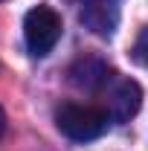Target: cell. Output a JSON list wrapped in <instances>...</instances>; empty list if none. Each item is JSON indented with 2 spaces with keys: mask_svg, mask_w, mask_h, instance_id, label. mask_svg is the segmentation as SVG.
<instances>
[{
  "mask_svg": "<svg viewBox=\"0 0 148 151\" xmlns=\"http://www.w3.org/2000/svg\"><path fill=\"white\" fill-rule=\"evenodd\" d=\"M55 125L67 139L75 142H90L99 139L111 125V113L96 108V105H78V102H67L55 111Z\"/></svg>",
  "mask_w": 148,
  "mask_h": 151,
  "instance_id": "1",
  "label": "cell"
},
{
  "mask_svg": "<svg viewBox=\"0 0 148 151\" xmlns=\"http://www.w3.org/2000/svg\"><path fill=\"white\" fill-rule=\"evenodd\" d=\"M58 38H61V18L52 6L41 3L35 9L26 12L23 18V41H26V50L29 55L44 58L55 50Z\"/></svg>",
  "mask_w": 148,
  "mask_h": 151,
  "instance_id": "2",
  "label": "cell"
},
{
  "mask_svg": "<svg viewBox=\"0 0 148 151\" xmlns=\"http://www.w3.org/2000/svg\"><path fill=\"white\" fill-rule=\"evenodd\" d=\"M119 3L122 0H78V18L90 32L111 38L119 23Z\"/></svg>",
  "mask_w": 148,
  "mask_h": 151,
  "instance_id": "3",
  "label": "cell"
},
{
  "mask_svg": "<svg viewBox=\"0 0 148 151\" xmlns=\"http://www.w3.org/2000/svg\"><path fill=\"white\" fill-rule=\"evenodd\" d=\"M70 81H73L78 90H87V93H99L105 90L113 81V70L96 55H84L78 58L73 67H70Z\"/></svg>",
  "mask_w": 148,
  "mask_h": 151,
  "instance_id": "4",
  "label": "cell"
},
{
  "mask_svg": "<svg viewBox=\"0 0 148 151\" xmlns=\"http://www.w3.org/2000/svg\"><path fill=\"white\" fill-rule=\"evenodd\" d=\"M142 108V90L134 78H119L111 90V102H108V113L116 122H128L131 116H137Z\"/></svg>",
  "mask_w": 148,
  "mask_h": 151,
  "instance_id": "5",
  "label": "cell"
},
{
  "mask_svg": "<svg viewBox=\"0 0 148 151\" xmlns=\"http://www.w3.org/2000/svg\"><path fill=\"white\" fill-rule=\"evenodd\" d=\"M134 61H137V64H142V67L148 70V26L139 32L137 44H134Z\"/></svg>",
  "mask_w": 148,
  "mask_h": 151,
  "instance_id": "6",
  "label": "cell"
},
{
  "mask_svg": "<svg viewBox=\"0 0 148 151\" xmlns=\"http://www.w3.org/2000/svg\"><path fill=\"white\" fill-rule=\"evenodd\" d=\"M3 131H6V113L0 111V137H3Z\"/></svg>",
  "mask_w": 148,
  "mask_h": 151,
  "instance_id": "7",
  "label": "cell"
}]
</instances>
